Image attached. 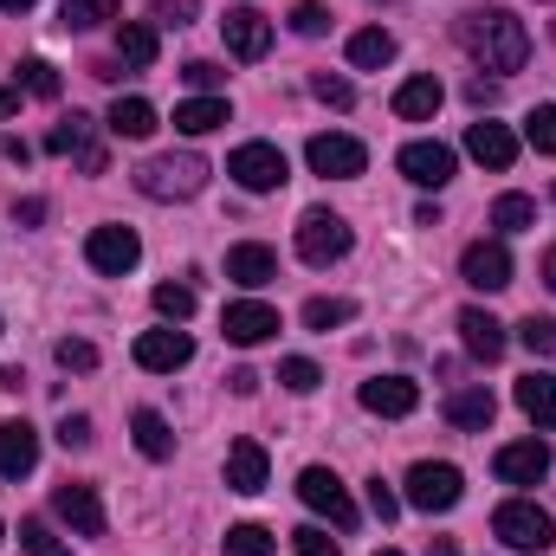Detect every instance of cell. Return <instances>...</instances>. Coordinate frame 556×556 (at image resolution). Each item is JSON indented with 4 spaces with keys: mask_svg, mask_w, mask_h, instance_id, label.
Masks as SVG:
<instances>
[{
    "mask_svg": "<svg viewBox=\"0 0 556 556\" xmlns=\"http://www.w3.org/2000/svg\"><path fill=\"white\" fill-rule=\"evenodd\" d=\"M459 46L472 52L479 72H498V78L525 72V59H531V33H525V20L505 13V7H479V13H466V20H459Z\"/></svg>",
    "mask_w": 556,
    "mask_h": 556,
    "instance_id": "obj_1",
    "label": "cell"
},
{
    "mask_svg": "<svg viewBox=\"0 0 556 556\" xmlns=\"http://www.w3.org/2000/svg\"><path fill=\"white\" fill-rule=\"evenodd\" d=\"M492 538L518 556H544L556 544V518L544 505H531V498H511V505L492 511Z\"/></svg>",
    "mask_w": 556,
    "mask_h": 556,
    "instance_id": "obj_2",
    "label": "cell"
},
{
    "mask_svg": "<svg viewBox=\"0 0 556 556\" xmlns=\"http://www.w3.org/2000/svg\"><path fill=\"white\" fill-rule=\"evenodd\" d=\"M201 188H207L201 155H149L137 168V194H149V201H194Z\"/></svg>",
    "mask_w": 556,
    "mask_h": 556,
    "instance_id": "obj_3",
    "label": "cell"
},
{
    "mask_svg": "<svg viewBox=\"0 0 556 556\" xmlns=\"http://www.w3.org/2000/svg\"><path fill=\"white\" fill-rule=\"evenodd\" d=\"M350 247H356V233H350L343 214H330V207H304V220H298V260H304V266H337Z\"/></svg>",
    "mask_w": 556,
    "mask_h": 556,
    "instance_id": "obj_4",
    "label": "cell"
},
{
    "mask_svg": "<svg viewBox=\"0 0 556 556\" xmlns=\"http://www.w3.org/2000/svg\"><path fill=\"white\" fill-rule=\"evenodd\" d=\"M227 175H233L247 194H278V188L291 181V162H285L278 142H240V149L227 155Z\"/></svg>",
    "mask_w": 556,
    "mask_h": 556,
    "instance_id": "obj_5",
    "label": "cell"
},
{
    "mask_svg": "<svg viewBox=\"0 0 556 556\" xmlns=\"http://www.w3.org/2000/svg\"><path fill=\"white\" fill-rule=\"evenodd\" d=\"M466 498V472L459 466H446V459H420V466H408V505L415 511H453Z\"/></svg>",
    "mask_w": 556,
    "mask_h": 556,
    "instance_id": "obj_6",
    "label": "cell"
},
{
    "mask_svg": "<svg viewBox=\"0 0 556 556\" xmlns=\"http://www.w3.org/2000/svg\"><path fill=\"white\" fill-rule=\"evenodd\" d=\"M298 498H304L317 518H330L337 531H356V505H350V492H343V479H337L330 466H304V472H298Z\"/></svg>",
    "mask_w": 556,
    "mask_h": 556,
    "instance_id": "obj_7",
    "label": "cell"
},
{
    "mask_svg": "<svg viewBox=\"0 0 556 556\" xmlns=\"http://www.w3.org/2000/svg\"><path fill=\"white\" fill-rule=\"evenodd\" d=\"M304 162H311V175H324V181H356V175L369 168V149H363L356 137L324 130V137L304 142Z\"/></svg>",
    "mask_w": 556,
    "mask_h": 556,
    "instance_id": "obj_8",
    "label": "cell"
},
{
    "mask_svg": "<svg viewBox=\"0 0 556 556\" xmlns=\"http://www.w3.org/2000/svg\"><path fill=\"white\" fill-rule=\"evenodd\" d=\"M85 260H91V273H104V278L137 273V260H142L137 227H91V240H85Z\"/></svg>",
    "mask_w": 556,
    "mask_h": 556,
    "instance_id": "obj_9",
    "label": "cell"
},
{
    "mask_svg": "<svg viewBox=\"0 0 556 556\" xmlns=\"http://www.w3.org/2000/svg\"><path fill=\"white\" fill-rule=\"evenodd\" d=\"M137 363L149 369V376H175V369L194 363V337H188L181 324H168V330H142L137 337Z\"/></svg>",
    "mask_w": 556,
    "mask_h": 556,
    "instance_id": "obj_10",
    "label": "cell"
},
{
    "mask_svg": "<svg viewBox=\"0 0 556 556\" xmlns=\"http://www.w3.org/2000/svg\"><path fill=\"white\" fill-rule=\"evenodd\" d=\"M220 337H227V343H240V350H260V343H273V337H278V311H273V304H260V298H240V304H227Z\"/></svg>",
    "mask_w": 556,
    "mask_h": 556,
    "instance_id": "obj_11",
    "label": "cell"
},
{
    "mask_svg": "<svg viewBox=\"0 0 556 556\" xmlns=\"http://www.w3.org/2000/svg\"><path fill=\"white\" fill-rule=\"evenodd\" d=\"M220 33H227V52H233V59H247V65L273 52V20H266L260 7H227Z\"/></svg>",
    "mask_w": 556,
    "mask_h": 556,
    "instance_id": "obj_12",
    "label": "cell"
},
{
    "mask_svg": "<svg viewBox=\"0 0 556 556\" xmlns=\"http://www.w3.org/2000/svg\"><path fill=\"white\" fill-rule=\"evenodd\" d=\"M459 278H466L472 291H505V285H511V253H505V240H472V247L459 253Z\"/></svg>",
    "mask_w": 556,
    "mask_h": 556,
    "instance_id": "obj_13",
    "label": "cell"
},
{
    "mask_svg": "<svg viewBox=\"0 0 556 556\" xmlns=\"http://www.w3.org/2000/svg\"><path fill=\"white\" fill-rule=\"evenodd\" d=\"M356 402L382 420H408L420 408V382H408V376H376V382L356 389Z\"/></svg>",
    "mask_w": 556,
    "mask_h": 556,
    "instance_id": "obj_14",
    "label": "cell"
},
{
    "mask_svg": "<svg viewBox=\"0 0 556 556\" xmlns=\"http://www.w3.org/2000/svg\"><path fill=\"white\" fill-rule=\"evenodd\" d=\"M492 472H498L505 485H538V479L551 472V446H544V440H511V446L492 453Z\"/></svg>",
    "mask_w": 556,
    "mask_h": 556,
    "instance_id": "obj_15",
    "label": "cell"
},
{
    "mask_svg": "<svg viewBox=\"0 0 556 556\" xmlns=\"http://www.w3.org/2000/svg\"><path fill=\"white\" fill-rule=\"evenodd\" d=\"M395 168H402L415 188H446L459 162H453V149H446V142H408V149L395 155Z\"/></svg>",
    "mask_w": 556,
    "mask_h": 556,
    "instance_id": "obj_16",
    "label": "cell"
},
{
    "mask_svg": "<svg viewBox=\"0 0 556 556\" xmlns=\"http://www.w3.org/2000/svg\"><path fill=\"white\" fill-rule=\"evenodd\" d=\"M459 343H466V356H479V363H498V356L511 350L505 324H498L492 311H479V304H466V311H459Z\"/></svg>",
    "mask_w": 556,
    "mask_h": 556,
    "instance_id": "obj_17",
    "label": "cell"
},
{
    "mask_svg": "<svg viewBox=\"0 0 556 556\" xmlns=\"http://www.w3.org/2000/svg\"><path fill=\"white\" fill-rule=\"evenodd\" d=\"M266 479H273L266 446H260V440H233V446H227V492L253 498V492H266Z\"/></svg>",
    "mask_w": 556,
    "mask_h": 556,
    "instance_id": "obj_18",
    "label": "cell"
},
{
    "mask_svg": "<svg viewBox=\"0 0 556 556\" xmlns=\"http://www.w3.org/2000/svg\"><path fill=\"white\" fill-rule=\"evenodd\" d=\"M46 155H78L85 162V175H104V149L91 142V117H65V124H52L46 130Z\"/></svg>",
    "mask_w": 556,
    "mask_h": 556,
    "instance_id": "obj_19",
    "label": "cell"
},
{
    "mask_svg": "<svg viewBox=\"0 0 556 556\" xmlns=\"http://www.w3.org/2000/svg\"><path fill=\"white\" fill-rule=\"evenodd\" d=\"M52 511L78 531V538H104V498L91 485H59L52 492Z\"/></svg>",
    "mask_w": 556,
    "mask_h": 556,
    "instance_id": "obj_20",
    "label": "cell"
},
{
    "mask_svg": "<svg viewBox=\"0 0 556 556\" xmlns=\"http://www.w3.org/2000/svg\"><path fill=\"white\" fill-rule=\"evenodd\" d=\"M227 278H233L240 291H266V285L278 278V253L273 247H260V240H247V247L227 253Z\"/></svg>",
    "mask_w": 556,
    "mask_h": 556,
    "instance_id": "obj_21",
    "label": "cell"
},
{
    "mask_svg": "<svg viewBox=\"0 0 556 556\" xmlns=\"http://www.w3.org/2000/svg\"><path fill=\"white\" fill-rule=\"evenodd\" d=\"M39 466V433L26 420H0V479H26Z\"/></svg>",
    "mask_w": 556,
    "mask_h": 556,
    "instance_id": "obj_22",
    "label": "cell"
},
{
    "mask_svg": "<svg viewBox=\"0 0 556 556\" xmlns=\"http://www.w3.org/2000/svg\"><path fill=\"white\" fill-rule=\"evenodd\" d=\"M466 155H472V162H485V168H498V175H505V168H511V162H518V137H511V130H505V124H485V117H479V124H472V130H466Z\"/></svg>",
    "mask_w": 556,
    "mask_h": 556,
    "instance_id": "obj_23",
    "label": "cell"
},
{
    "mask_svg": "<svg viewBox=\"0 0 556 556\" xmlns=\"http://www.w3.org/2000/svg\"><path fill=\"white\" fill-rule=\"evenodd\" d=\"M492 415H498V402H492V389H485V382H472V389H453V395H446V420H453L459 433H485Z\"/></svg>",
    "mask_w": 556,
    "mask_h": 556,
    "instance_id": "obj_24",
    "label": "cell"
},
{
    "mask_svg": "<svg viewBox=\"0 0 556 556\" xmlns=\"http://www.w3.org/2000/svg\"><path fill=\"white\" fill-rule=\"evenodd\" d=\"M104 130L124 142H149L155 130H162V117H155V104L149 98H117L111 104V117H104Z\"/></svg>",
    "mask_w": 556,
    "mask_h": 556,
    "instance_id": "obj_25",
    "label": "cell"
},
{
    "mask_svg": "<svg viewBox=\"0 0 556 556\" xmlns=\"http://www.w3.org/2000/svg\"><path fill=\"white\" fill-rule=\"evenodd\" d=\"M440 104H446L440 78H402V91H395V117H402V124H427Z\"/></svg>",
    "mask_w": 556,
    "mask_h": 556,
    "instance_id": "obj_26",
    "label": "cell"
},
{
    "mask_svg": "<svg viewBox=\"0 0 556 556\" xmlns=\"http://www.w3.org/2000/svg\"><path fill=\"white\" fill-rule=\"evenodd\" d=\"M227 117H233L227 98H188V104H175V130L181 137H214Z\"/></svg>",
    "mask_w": 556,
    "mask_h": 556,
    "instance_id": "obj_27",
    "label": "cell"
},
{
    "mask_svg": "<svg viewBox=\"0 0 556 556\" xmlns=\"http://www.w3.org/2000/svg\"><path fill=\"white\" fill-rule=\"evenodd\" d=\"M518 408H525V420H538V427H556V376L531 369L518 382Z\"/></svg>",
    "mask_w": 556,
    "mask_h": 556,
    "instance_id": "obj_28",
    "label": "cell"
},
{
    "mask_svg": "<svg viewBox=\"0 0 556 556\" xmlns=\"http://www.w3.org/2000/svg\"><path fill=\"white\" fill-rule=\"evenodd\" d=\"M395 59V33H382V26H363L356 39H350V65L356 72H382Z\"/></svg>",
    "mask_w": 556,
    "mask_h": 556,
    "instance_id": "obj_29",
    "label": "cell"
},
{
    "mask_svg": "<svg viewBox=\"0 0 556 556\" xmlns=\"http://www.w3.org/2000/svg\"><path fill=\"white\" fill-rule=\"evenodd\" d=\"M117 20V0H59V26L65 33H98Z\"/></svg>",
    "mask_w": 556,
    "mask_h": 556,
    "instance_id": "obj_30",
    "label": "cell"
},
{
    "mask_svg": "<svg viewBox=\"0 0 556 556\" xmlns=\"http://www.w3.org/2000/svg\"><path fill=\"white\" fill-rule=\"evenodd\" d=\"M117 59L137 65V72H149V65H155V26H142V20H117Z\"/></svg>",
    "mask_w": 556,
    "mask_h": 556,
    "instance_id": "obj_31",
    "label": "cell"
},
{
    "mask_svg": "<svg viewBox=\"0 0 556 556\" xmlns=\"http://www.w3.org/2000/svg\"><path fill=\"white\" fill-rule=\"evenodd\" d=\"M130 433H137V453H142V459H168V453H175V433H168V420L155 415V408H137Z\"/></svg>",
    "mask_w": 556,
    "mask_h": 556,
    "instance_id": "obj_32",
    "label": "cell"
},
{
    "mask_svg": "<svg viewBox=\"0 0 556 556\" xmlns=\"http://www.w3.org/2000/svg\"><path fill=\"white\" fill-rule=\"evenodd\" d=\"M492 227H498V233L538 227V201H531V194H498V201H492Z\"/></svg>",
    "mask_w": 556,
    "mask_h": 556,
    "instance_id": "obj_33",
    "label": "cell"
},
{
    "mask_svg": "<svg viewBox=\"0 0 556 556\" xmlns=\"http://www.w3.org/2000/svg\"><path fill=\"white\" fill-rule=\"evenodd\" d=\"M350 317H356V304H350V298H311V304H304V330H317V337L343 330Z\"/></svg>",
    "mask_w": 556,
    "mask_h": 556,
    "instance_id": "obj_34",
    "label": "cell"
},
{
    "mask_svg": "<svg viewBox=\"0 0 556 556\" xmlns=\"http://www.w3.org/2000/svg\"><path fill=\"white\" fill-rule=\"evenodd\" d=\"M20 551L26 556H72L65 538H52V525L46 518H20Z\"/></svg>",
    "mask_w": 556,
    "mask_h": 556,
    "instance_id": "obj_35",
    "label": "cell"
},
{
    "mask_svg": "<svg viewBox=\"0 0 556 556\" xmlns=\"http://www.w3.org/2000/svg\"><path fill=\"white\" fill-rule=\"evenodd\" d=\"M220 544H227V556H273V531L266 525H233Z\"/></svg>",
    "mask_w": 556,
    "mask_h": 556,
    "instance_id": "obj_36",
    "label": "cell"
},
{
    "mask_svg": "<svg viewBox=\"0 0 556 556\" xmlns=\"http://www.w3.org/2000/svg\"><path fill=\"white\" fill-rule=\"evenodd\" d=\"M311 98H317V104H330V111H350V104H356V85H350V78H337V72H317V78H311Z\"/></svg>",
    "mask_w": 556,
    "mask_h": 556,
    "instance_id": "obj_37",
    "label": "cell"
},
{
    "mask_svg": "<svg viewBox=\"0 0 556 556\" xmlns=\"http://www.w3.org/2000/svg\"><path fill=\"white\" fill-rule=\"evenodd\" d=\"M155 311L168 324H188L194 317V285H155Z\"/></svg>",
    "mask_w": 556,
    "mask_h": 556,
    "instance_id": "obj_38",
    "label": "cell"
},
{
    "mask_svg": "<svg viewBox=\"0 0 556 556\" xmlns=\"http://www.w3.org/2000/svg\"><path fill=\"white\" fill-rule=\"evenodd\" d=\"M278 382H285L291 395H311V389L324 382V369H317L311 356H285V363H278Z\"/></svg>",
    "mask_w": 556,
    "mask_h": 556,
    "instance_id": "obj_39",
    "label": "cell"
},
{
    "mask_svg": "<svg viewBox=\"0 0 556 556\" xmlns=\"http://www.w3.org/2000/svg\"><path fill=\"white\" fill-rule=\"evenodd\" d=\"M518 343H525L531 356H556V317H538V311H531V317L518 324Z\"/></svg>",
    "mask_w": 556,
    "mask_h": 556,
    "instance_id": "obj_40",
    "label": "cell"
},
{
    "mask_svg": "<svg viewBox=\"0 0 556 556\" xmlns=\"http://www.w3.org/2000/svg\"><path fill=\"white\" fill-rule=\"evenodd\" d=\"M525 142H531L538 155H556V104H538V111L525 117Z\"/></svg>",
    "mask_w": 556,
    "mask_h": 556,
    "instance_id": "obj_41",
    "label": "cell"
},
{
    "mask_svg": "<svg viewBox=\"0 0 556 556\" xmlns=\"http://www.w3.org/2000/svg\"><path fill=\"white\" fill-rule=\"evenodd\" d=\"M291 33H298V39H324V33H330L324 0H298V7H291Z\"/></svg>",
    "mask_w": 556,
    "mask_h": 556,
    "instance_id": "obj_42",
    "label": "cell"
},
{
    "mask_svg": "<svg viewBox=\"0 0 556 556\" xmlns=\"http://www.w3.org/2000/svg\"><path fill=\"white\" fill-rule=\"evenodd\" d=\"M52 356H59V369H78V376H91V369H98V350H91L85 337H59V350H52Z\"/></svg>",
    "mask_w": 556,
    "mask_h": 556,
    "instance_id": "obj_43",
    "label": "cell"
},
{
    "mask_svg": "<svg viewBox=\"0 0 556 556\" xmlns=\"http://www.w3.org/2000/svg\"><path fill=\"white\" fill-rule=\"evenodd\" d=\"M20 85H26L33 98H59V72H52L46 59H26V65H20Z\"/></svg>",
    "mask_w": 556,
    "mask_h": 556,
    "instance_id": "obj_44",
    "label": "cell"
},
{
    "mask_svg": "<svg viewBox=\"0 0 556 556\" xmlns=\"http://www.w3.org/2000/svg\"><path fill=\"white\" fill-rule=\"evenodd\" d=\"M291 551H298V556H343V544H337L330 531H317V525H304V531H291Z\"/></svg>",
    "mask_w": 556,
    "mask_h": 556,
    "instance_id": "obj_45",
    "label": "cell"
},
{
    "mask_svg": "<svg viewBox=\"0 0 556 556\" xmlns=\"http://www.w3.org/2000/svg\"><path fill=\"white\" fill-rule=\"evenodd\" d=\"M181 78H188V85H194V91H201V98H214V91H220V78H227V72H220V65H214V59H188V65H181Z\"/></svg>",
    "mask_w": 556,
    "mask_h": 556,
    "instance_id": "obj_46",
    "label": "cell"
},
{
    "mask_svg": "<svg viewBox=\"0 0 556 556\" xmlns=\"http://www.w3.org/2000/svg\"><path fill=\"white\" fill-rule=\"evenodd\" d=\"M59 446H78V453H85V446H91V420L65 415V420H59Z\"/></svg>",
    "mask_w": 556,
    "mask_h": 556,
    "instance_id": "obj_47",
    "label": "cell"
},
{
    "mask_svg": "<svg viewBox=\"0 0 556 556\" xmlns=\"http://www.w3.org/2000/svg\"><path fill=\"white\" fill-rule=\"evenodd\" d=\"M369 511H376V518H382V525H389V518H395V511H402V498H395V492H389V485H382V479H369Z\"/></svg>",
    "mask_w": 556,
    "mask_h": 556,
    "instance_id": "obj_48",
    "label": "cell"
},
{
    "mask_svg": "<svg viewBox=\"0 0 556 556\" xmlns=\"http://www.w3.org/2000/svg\"><path fill=\"white\" fill-rule=\"evenodd\" d=\"M149 20H155V26H188V20H194V0H168V7H155Z\"/></svg>",
    "mask_w": 556,
    "mask_h": 556,
    "instance_id": "obj_49",
    "label": "cell"
},
{
    "mask_svg": "<svg viewBox=\"0 0 556 556\" xmlns=\"http://www.w3.org/2000/svg\"><path fill=\"white\" fill-rule=\"evenodd\" d=\"M13 220H20V227H39V220H46V201H13Z\"/></svg>",
    "mask_w": 556,
    "mask_h": 556,
    "instance_id": "obj_50",
    "label": "cell"
},
{
    "mask_svg": "<svg viewBox=\"0 0 556 556\" xmlns=\"http://www.w3.org/2000/svg\"><path fill=\"white\" fill-rule=\"evenodd\" d=\"M0 155H7V162H33V142H26V137H7V142H0Z\"/></svg>",
    "mask_w": 556,
    "mask_h": 556,
    "instance_id": "obj_51",
    "label": "cell"
},
{
    "mask_svg": "<svg viewBox=\"0 0 556 556\" xmlns=\"http://www.w3.org/2000/svg\"><path fill=\"white\" fill-rule=\"evenodd\" d=\"M466 98H472V104H479V111H485V104H492V98H498V85H485V78H472V85H466Z\"/></svg>",
    "mask_w": 556,
    "mask_h": 556,
    "instance_id": "obj_52",
    "label": "cell"
},
{
    "mask_svg": "<svg viewBox=\"0 0 556 556\" xmlns=\"http://www.w3.org/2000/svg\"><path fill=\"white\" fill-rule=\"evenodd\" d=\"M227 389H233V395H253V389H260V376H253V369H233V376H227Z\"/></svg>",
    "mask_w": 556,
    "mask_h": 556,
    "instance_id": "obj_53",
    "label": "cell"
},
{
    "mask_svg": "<svg viewBox=\"0 0 556 556\" xmlns=\"http://www.w3.org/2000/svg\"><path fill=\"white\" fill-rule=\"evenodd\" d=\"M13 111H20V91H13V85H0V117H13Z\"/></svg>",
    "mask_w": 556,
    "mask_h": 556,
    "instance_id": "obj_54",
    "label": "cell"
},
{
    "mask_svg": "<svg viewBox=\"0 0 556 556\" xmlns=\"http://www.w3.org/2000/svg\"><path fill=\"white\" fill-rule=\"evenodd\" d=\"M538 273H544V285H551V291H556V247H551V253H544V266H538Z\"/></svg>",
    "mask_w": 556,
    "mask_h": 556,
    "instance_id": "obj_55",
    "label": "cell"
},
{
    "mask_svg": "<svg viewBox=\"0 0 556 556\" xmlns=\"http://www.w3.org/2000/svg\"><path fill=\"white\" fill-rule=\"evenodd\" d=\"M427 556H459V544H453V538H440V544H427Z\"/></svg>",
    "mask_w": 556,
    "mask_h": 556,
    "instance_id": "obj_56",
    "label": "cell"
},
{
    "mask_svg": "<svg viewBox=\"0 0 556 556\" xmlns=\"http://www.w3.org/2000/svg\"><path fill=\"white\" fill-rule=\"evenodd\" d=\"M0 7H7V13H26V7H33V0H0Z\"/></svg>",
    "mask_w": 556,
    "mask_h": 556,
    "instance_id": "obj_57",
    "label": "cell"
},
{
    "mask_svg": "<svg viewBox=\"0 0 556 556\" xmlns=\"http://www.w3.org/2000/svg\"><path fill=\"white\" fill-rule=\"evenodd\" d=\"M376 556H402V551H376Z\"/></svg>",
    "mask_w": 556,
    "mask_h": 556,
    "instance_id": "obj_58",
    "label": "cell"
},
{
    "mask_svg": "<svg viewBox=\"0 0 556 556\" xmlns=\"http://www.w3.org/2000/svg\"><path fill=\"white\" fill-rule=\"evenodd\" d=\"M0 531H7V525H0Z\"/></svg>",
    "mask_w": 556,
    "mask_h": 556,
    "instance_id": "obj_59",
    "label": "cell"
}]
</instances>
